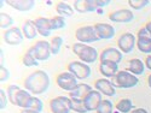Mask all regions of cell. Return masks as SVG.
<instances>
[{"instance_id":"6da1fadb","label":"cell","mask_w":151,"mask_h":113,"mask_svg":"<svg viewBox=\"0 0 151 113\" xmlns=\"http://www.w3.org/2000/svg\"><path fill=\"white\" fill-rule=\"evenodd\" d=\"M24 89L28 90L32 95H41L45 94L50 85H51V78L48 73L44 70H36L24 80Z\"/></svg>"},{"instance_id":"7a4b0ae2","label":"cell","mask_w":151,"mask_h":113,"mask_svg":"<svg viewBox=\"0 0 151 113\" xmlns=\"http://www.w3.org/2000/svg\"><path fill=\"white\" fill-rule=\"evenodd\" d=\"M71 49L75 53V55L79 58V60L85 63V64H88V65L93 64V63H96L99 58V53H98L97 49L92 46L86 45V43L76 42V43L73 45Z\"/></svg>"},{"instance_id":"3957f363","label":"cell","mask_w":151,"mask_h":113,"mask_svg":"<svg viewBox=\"0 0 151 113\" xmlns=\"http://www.w3.org/2000/svg\"><path fill=\"white\" fill-rule=\"evenodd\" d=\"M111 82L114 84V87L119 88V89H131V88H134L138 85L139 80L129 71L121 70L116 73V76L112 78Z\"/></svg>"},{"instance_id":"277c9868","label":"cell","mask_w":151,"mask_h":113,"mask_svg":"<svg viewBox=\"0 0 151 113\" xmlns=\"http://www.w3.org/2000/svg\"><path fill=\"white\" fill-rule=\"evenodd\" d=\"M75 37H76L78 42L80 43H94L99 41L100 39L97 35L94 26H83L76 29L75 31Z\"/></svg>"},{"instance_id":"5b68a950","label":"cell","mask_w":151,"mask_h":113,"mask_svg":"<svg viewBox=\"0 0 151 113\" xmlns=\"http://www.w3.org/2000/svg\"><path fill=\"white\" fill-rule=\"evenodd\" d=\"M68 71L70 73H73L74 76L78 78V81L87 80L92 73L91 66L88 64H85V63L80 61V60L70 61L68 64Z\"/></svg>"},{"instance_id":"8992f818","label":"cell","mask_w":151,"mask_h":113,"mask_svg":"<svg viewBox=\"0 0 151 113\" xmlns=\"http://www.w3.org/2000/svg\"><path fill=\"white\" fill-rule=\"evenodd\" d=\"M30 51L33 53V55L36 58L37 61H46L50 59V57L52 55L51 53V48H50V42L46 40H40L37 41L34 46H32Z\"/></svg>"},{"instance_id":"52a82bcc","label":"cell","mask_w":151,"mask_h":113,"mask_svg":"<svg viewBox=\"0 0 151 113\" xmlns=\"http://www.w3.org/2000/svg\"><path fill=\"white\" fill-rule=\"evenodd\" d=\"M50 109L52 113H70L71 100L69 96H57L50 101Z\"/></svg>"},{"instance_id":"ba28073f","label":"cell","mask_w":151,"mask_h":113,"mask_svg":"<svg viewBox=\"0 0 151 113\" xmlns=\"http://www.w3.org/2000/svg\"><path fill=\"white\" fill-rule=\"evenodd\" d=\"M56 82H57V85L60 88V89L65 90V92H71L74 88L79 84L78 78L75 77L73 73H70L69 71L59 73L57 76V78H56Z\"/></svg>"},{"instance_id":"9c48e42d","label":"cell","mask_w":151,"mask_h":113,"mask_svg":"<svg viewBox=\"0 0 151 113\" xmlns=\"http://www.w3.org/2000/svg\"><path fill=\"white\" fill-rule=\"evenodd\" d=\"M119 49L123 54H129L133 52L134 47L137 46V37L132 33H124L122 34L117 40Z\"/></svg>"},{"instance_id":"30bf717a","label":"cell","mask_w":151,"mask_h":113,"mask_svg":"<svg viewBox=\"0 0 151 113\" xmlns=\"http://www.w3.org/2000/svg\"><path fill=\"white\" fill-rule=\"evenodd\" d=\"M23 39H24L23 31L17 27H12V28L5 30V33H4V41L10 46L21 45Z\"/></svg>"},{"instance_id":"8fae6325","label":"cell","mask_w":151,"mask_h":113,"mask_svg":"<svg viewBox=\"0 0 151 113\" xmlns=\"http://www.w3.org/2000/svg\"><path fill=\"white\" fill-rule=\"evenodd\" d=\"M103 97L98 90H91L88 94L86 95V97L83 99V104L85 107L88 112H94L98 109L99 105L102 104Z\"/></svg>"},{"instance_id":"7c38bea8","label":"cell","mask_w":151,"mask_h":113,"mask_svg":"<svg viewBox=\"0 0 151 113\" xmlns=\"http://www.w3.org/2000/svg\"><path fill=\"white\" fill-rule=\"evenodd\" d=\"M94 88L96 90H98L102 95L112 97L116 95V88L114 87L112 82L108 78H99L94 83Z\"/></svg>"},{"instance_id":"4fadbf2b","label":"cell","mask_w":151,"mask_h":113,"mask_svg":"<svg viewBox=\"0 0 151 113\" xmlns=\"http://www.w3.org/2000/svg\"><path fill=\"white\" fill-rule=\"evenodd\" d=\"M122 58H123V53L119 48L115 47H108L99 54L100 61H111V63H116V64H120Z\"/></svg>"},{"instance_id":"5bb4252c","label":"cell","mask_w":151,"mask_h":113,"mask_svg":"<svg viewBox=\"0 0 151 113\" xmlns=\"http://www.w3.org/2000/svg\"><path fill=\"white\" fill-rule=\"evenodd\" d=\"M109 19L114 23H131L134 19L133 12L128 9H120L109 15Z\"/></svg>"},{"instance_id":"9a60e30c","label":"cell","mask_w":151,"mask_h":113,"mask_svg":"<svg viewBox=\"0 0 151 113\" xmlns=\"http://www.w3.org/2000/svg\"><path fill=\"white\" fill-rule=\"evenodd\" d=\"M73 7L79 14H87V12H94L99 10L96 0H75Z\"/></svg>"},{"instance_id":"2e32d148","label":"cell","mask_w":151,"mask_h":113,"mask_svg":"<svg viewBox=\"0 0 151 113\" xmlns=\"http://www.w3.org/2000/svg\"><path fill=\"white\" fill-rule=\"evenodd\" d=\"M94 28L100 40H110L115 36V28L108 23H97Z\"/></svg>"},{"instance_id":"e0dca14e","label":"cell","mask_w":151,"mask_h":113,"mask_svg":"<svg viewBox=\"0 0 151 113\" xmlns=\"http://www.w3.org/2000/svg\"><path fill=\"white\" fill-rule=\"evenodd\" d=\"M99 71L104 76V78H114L116 73L119 72V64L111 61H100L99 64Z\"/></svg>"},{"instance_id":"ac0fdd59","label":"cell","mask_w":151,"mask_h":113,"mask_svg":"<svg viewBox=\"0 0 151 113\" xmlns=\"http://www.w3.org/2000/svg\"><path fill=\"white\" fill-rule=\"evenodd\" d=\"M5 3L10 5L12 9L21 11V12L30 11L35 6V1H33V0H6Z\"/></svg>"},{"instance_id":"d6986e66","label":"cell","mask_w":151,"mask_h":113,"mask_svg":"<svg viewBox=\"0 0 151 113\" xmlns=\"http://www.w3.org/2000/svg\"><path fill=\"white\" fill-rule=\"evenodd\" d=\"M35 27H36V30H37V34L44 36V37H47V36H51V26H50V19L46 18V17H37L35 21Z\"/></svg>"},{"instance_id":"ffe728a7","label":"cell","mask_w":151,"mask_h":113,"mask_svg":"<svg viewBox=\"0 0 151 113\" xmlns=\"http://www.w3.org/2000/svg\"><path fill=\"white\" fill-rule=\"evenodd\" d=\"M91 90H93V89H92V87H91L90 84L79 83L71 92H69V97H70V99L83 100V99L86 97V95L88 94Z\"/></svg>"},{"instance_id":"44dd1931","label":"cell","mask_w":151,"mask_h":113,"mask_svg":"<svg viewBox=\"0 0 151 113\" xmlns=\"http://www.w3.org/2000/svg\"><path fill=\"white\" fill-rule=\"evenodd\" d=\"M33 97H34V95H32L28 90L21 89V90L17 93V96H16V106H17V107H21L22 109L29 108Z\"/></svg>"},{"instance_id":"7402d4cb","label":"cell","mask_w":151,"mask_h":113,"mask_svg":"<svg viewBox=\"0 0 151 113\" xmlns=\"http://www.w3.org/2000/svg\"><path fill=\"white\" fill-rule=\"evenodd\" d=\"M128 66H127V71H129L131 73H133L134 76H140L145 71V63H143L140 59L138 58H133L131 60H128Z\"/></svg>"},{"instance_id":"603a6c76","label":"cell","mask_w":151,"mask_h":113,"mask_svg":"<svg viewBox=\"0 0 151 113\" xmlns=\"http://www.w3.org/2000/svg\"><path fill=\"white\" fill-rule=\"evenodd\" d=\"M22 31H23V35H24L26 39H28V40L35 39L36 35H37V30H36L34 21L27 19L26 22H24L23 26H22Z\"/></svg>"},{"instance_id":"cb8c5ba5","label":"cell","mask_w":151,"mask_h":113,"mask_svg":"<svg viewBox=\"0 0 151 113\" xmlns=\"http://www.w3.org/2000/svg\"><path fill=\"white\" fill-rule=\"evenodd\" d=\"M56 11H57L58 16H62V17H64V18H65V17L70 18V17L74 16V7L70 6L69 4L64 3V1H60V3L57 4Z\"/></svg>"},{"instance_id":"d4e9b609","label":"cell","mask_w":151,"mask_h":113,"mask_svg":"<svg viewBox=\"0 0 151 113\" xmlns=\"http://www.w3.org/2000/svg\"><path fill=\"white\" fill-rule=\"evenodd\" d=\"M116 109L119 113H131L134 109V105L131 99H122L116 104Z\"/></svg>"},{"instance_id":"484cf974","label":"cell","mask_w":151,"mask_h":113,"mask_svg":"<svg viewBox=\"0 0 151 113\" xmlns=\"http://www.w3.org/2000/svg\"><path fill=\"white\" fill-rule=\"evenodd\" d=\"M137 47L144 54H151V39L150 37H140L137 39Z\"/></svg>"},{"instance_id":"4316f807","label":"cell","mask_w":151,"mask_h":113,"mask_svg":"<svg viewBox=\"0 0 151 113\" xmlns=\"http://www.w3.org/2000/svg\"><path fill=\"white\" fill-rule=\"evenodd\" d=\"M50 26H51V30H59L64 29L67 27L65 18L62 16H55L50 19Z\"/></svg>"},{"instance_id":"83f0119b","label":"cell","mask_w":151,"mask_h":113,"mask_svg":"<svg viewBox=\"0 0 151 113\" xmlns=\"http://www.w3.org/2000/svg\"><path fill=\"white\" fill-rule=\"evenodd\" d=\"M22 64L24 66H27V68H32V66H37L39 65V61H37L36 58L33 55L30 49H28V51L24 53L23 58H22Z\"/></svg>"},{"instance_id":"f1b7e54d","label":"cell","mask_w":151,"mask_h":113,"mask_svg":"<svg viewBox=\"0 0 151 113\" xmlns=\"http://www.w3.org/2000/svg\"><path fill=\"white\" fill-rule=\"evenodd\" d=\"M12 26H14V18L6 12H1L0 14V28L7 30L12 28Z\"/></svg>"},{"instance_id":"f546056e","label":"cell","mask_w":151,"mask_h":113,"mask_svg":"<svg viewBox=\"0 0 151 113\" xmlns=\"http://www.w3.org/2000/svg\"><path fill=\"white\" fill-rule=\"evenodd\" d=\"M63 45V39L60 36H53L50 42V48H51V53L52 55H56L60 52V48Z\"/></svg>"},{"instance_id":"4dcf8cb0","label":"cell","mask_w":151,"mask_h":113,"mask_svg":"<svg viewBox=\"0 0 151 113\" xmlns=\"http://www.w3.org/2000/svg\"><path fill=\"white\" fill-rule=\"evenodd\" d=\"M96 113H114V104H112L109 99H105L99 105Z\"/></svg>"},{"instance_id":"1f68e13d","label":"cell","mask_w":151,"mask_h":113,"mask_svg":"<svg viewBox=\"0 0 151 113\" xmlns=\"http://www.w3.org/2000/svg\"><path fill=\"white\" fill-rule=\"evenodd\" d=\"M21 90V88L16 84H11L7 87V97H9V101L12 104V105H15L16 106V96H17V93Z\"/></svg>"},{"instance_id":"d6a6232c","label":"cell","mask_w":151,"mask_h":113,"mask_svg":"<svg viewBox=\"0 0 151 113\" xmlns=\"http://www.w3.org/2000/svg\"><path fill=\"white\" fill-rule=\"evenodd\" d=\"M71 100V111L78 112V113H87L88 111L86 109L83 100H78V99H70Z\"/></svg>"},{"instance_id":"836d02e7","label":"cell","mask_w":151,"mask_h":113,"mask_svg":"<svg viewBox=\"0 0 151 113\" xmlns=\"http://www.w3.org/2000/svg\"><path fill=\"white\" fill-rule=\"evenodd\" d=\"M150 4L149 0H129L128 5L133 9V10H142L144 7H146Z\"/></svg>"},{"instance_id":"e575fe53","label":"cell","mask_w":151,"mask_h":113,"mask_svg":"<svg viewBox=\"0 0 151 113\" xmlns=\"http://www.w3.org/2000/svg\"><path fill=\"white\" fill-rule=\"evenodd\" d=\"M29 108L30 109H34V111H37V112H42V109H44V102L41 101L39 97L34 96L33 100H32V104H30Z\"/></svg>"},{"instance_id":"d590c367","label":"cell","mask_w":151,"mask_h":113,"mask_svg":"<svg viewBox=\"0 0 151 113\" xmlns=\"http://www.w3.org/2000/svg\"><path fill=\"white\" fill-rule=\"evenodd\" d=\"M7 101H9L7 93L5 90H3V89H0V109H1V111L6 108Z\"/></svg>"},{"instance_id":"8d00e7d4","label":"cell","mask_w":151,"mask_h":113,"mask_svg":"<svg viewBox=\"0 0 151 113\" xmlns=\"http://www.w3.org/2000/svg\"><path fill=\"white\" fill-rule=\"evenodd\" d=\"M10 78V71L5 66H0V82L4 83Z\"/></svg>"},{"instance_id":"74e56055","label":"cell","mask_w":151,"mask_h":113,"mask_svg":"<svg viewBox=\"0 0 151 113\" xmlns=\"http://www.w3.org/2000/svg\"><path fill=\"white\" fill-rule=\"evenodd\" d=\"M140 37H150V39H151V36H150V34H149V31L146 30L145 27L142 28L139 31H138V39H140Z\"/></svg>"},{"instance_id":"f35d334b","label":"cell","mask_w":151,"mask_h":113,"mask_svg":"<svg viewBox=\"0 0 151 113\" xmlns=\"http://www.w3.org/2000/svg\"><path fill=\"white\" fill-rule=\"evenodd\" d=\"M96 1H97V6H98V9H103L104 6H106V5L110 4L109 0H96Z\"/></svg>"},{"instance_id":"ab89813d","label":"cell","mask_w":151,"mask_h":113,"mask_svg":"<svg viewBox=\"0 0 151 113\" xmlns=\"http://www.w3.org/2000/svg\"><path fill=\"white\" fill-rule=\"evenodd\" d=\"M145 68H147V70L151 71V55H147L145 58Z\"/></svg>"},{"instance_id":"60d3db41","label":"cell","mask_w":151,"mask_h":113,"mask_svg":"<svg viewBox=\"0 0 151 113\" xmlns=\"http://www.w3.org/2000/svg\"><path fill=\"white\" fill-rule=\"evenodd\" d=\"M131 113H149V112H147L145 108H142V107H140V108H134Z\"/></svg>"},{"instance_id":"b9f144b4","label":"cell","mask_w":151,"mask_h":113,"mask_svg":"<svg viewBox=\"0 0 151 113\" xmlns=\"http://www.w3.org/2000/svg\"><path fill=\"white\" fill-rule=\"evenodd\" d=\"M21 113H41V112H37V111H34V109H30V108H26V109H22Z\"/></svg>"},{"instance_id":"7bdbcfd3","label":"cell","mask_w":151,"mask_h":113,"mask_svg":"<svg viewBox=\"0 0 151 113\" xmlns=\"http://www.w3.org/2000/svg\"><path fill=\"white\" fill-rule=\"evenodd\" d=\"M145 28H146V30L149 31V34H150V36H151V22H147V23H146Z\"/></svg>"},{"instance_id":"ee69618b","label":"cell","mask_w":151,"mask_h":113,"mask_svg":"<svg viewBox=\"0 0 151 113\" xmlns=\"http://www.w3.org/2000/svg\"><path fill=\"white\" fill-rule=\"evenodd\" d=\"M147 85L151 88V73L149 75V77H147Z\"/></svg>"}]
</instances>
